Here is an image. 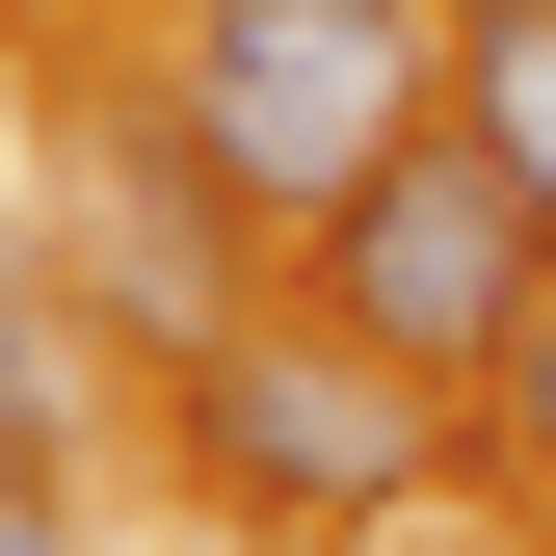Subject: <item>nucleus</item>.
Instances as JSON below:
<instances>
[{
	"label": "nucleus",
	"instance_id": "39448f33",
	"mask_svg": "<svg viewBox=\"0 0 556 556\" xmlns=\"http://www.w3.org/2000/svg\"><path fill=\"white\" fill-rule=\"evenodd\" d=\"M106 292L160 318V344H213V213H160V186H132V213H106Z\"/></svg>",
	"mask_w": 556,
	"mask_h": 556
},
{
	"label": "nucleus",
	"instance_id": "20e7f679",
	"mask_svg": "<svg viewBox=\"0 0 556 556\" xmlns=\"http://www.w3.org/2000/svg\"><path fill=\"white\" fill-rule=\"evenodd\" d=\"M451 132H504V186L556 213V0H477L451 27Z\"/></svg>",
	"mask_w": 556,
	"mask_h": 556
},
{
	"label": "nucleus",
	"instance_id": "7ed1b4c3",
	"mask_svg": "<svg viewBox=\"0 0 556 556\" xmlns=\"http://www.w3.org/2000/svg\"><path fill=\"white\" fill-rule=\"evenodd\" d=\"M186 425H213V477L239 504H292V530H397L425 504V371L397 344H186Z\"/></svg>",
	"mask_w": 556,
	"mask_h": 556
},
{
	"label": "nucleus",
	"instance_id": "f257e3e1",
	"mask_svg": "<svg viewBox=\"0 0 556 556\" xmlns=\"http://www.w3.org/2000/svg\"><path fill=\"white\" fill-rule=\"evenodd\" d=\"M425 132V0H213L186 27V160L239 186V213H344V186Z\"/></svg>",
	"mask_w": 556,
	"mask_h": 556
},
{
	"label": "nucleus",
	"instance_id": "0eeeda50",
	"mask_svg": "<svg viewBox=\"0 0 556 556\" xmlns=\"http://www.w3.org/2000/svg\"><path fill=\"white\" fill-rule=\"evenodd\" d=\"M27 425H53V397H27V344H0V556H53V477H27Z\"/></svg>",
	"mask_w": 556,
	"mask_h": 556
},
{
	"label": "nucleus",
	"instance_id": "423d86ee",
	"mask_svg": "<svg viewBox=\"0 0 556 556\" xmlns=\"http://www.w3.org/2000/svg\"><path fill=\"white\" fill-rule=\"evenodd\" d=\"M477 397H504V451H530V504H556V292L504 318V371H477Z\"/></svg>",
	"mask_w": 556,
	"mask_h": 556
},
{
	"label": "nucleus",
	"instance_id": "f03ea898",
	"mask_svg": "<svg viewBox=\"0 0 556 556\" xmlns=\"http://www.w3.org/2000/svg\"><path fill=\"white\" fill-rule=\"evenodd\" d=\"M530 292H556V213L504 186V132H397V160L318 213V318L397 344V371H504Z\"/></svg>",
	"mask_w": 556,
	"mask_h": 556
}]
</instances>
